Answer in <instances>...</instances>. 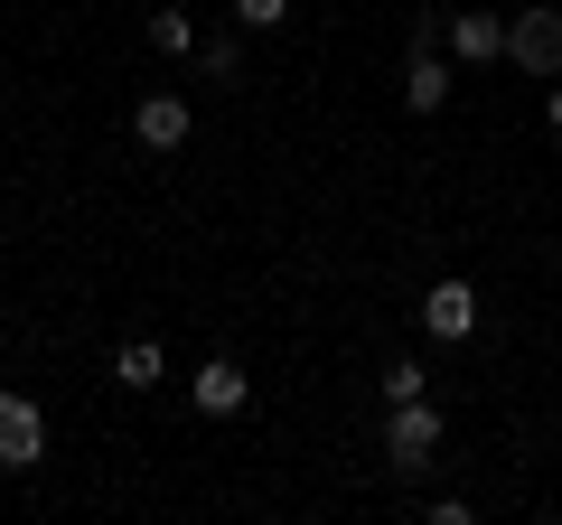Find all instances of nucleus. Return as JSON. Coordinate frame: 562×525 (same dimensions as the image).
I'll use <instances>...</instances> for the list:
<instances>
[{
	"label": "nucleus",
	"instance_id": "nucleus-11",
	"mask_svg": "<svg viewBox=\"0 0 562 525\" xmlns=\"http://www.w3.org/2000/svg\"><path fill=\"white\" fill-rule=\"evenodd\" d=\"M413 394H431V376H422L413 357H394L384 366V404H413Z\"/></svg>",
	"mask_w": 562,
	"mask_h": 525
},
{
	"label": "nucleus",
	"instance_id": "nucleus-14",
	"mask_svg": "<svg viewBox=\"0 0 562 525\" xmlns=\"http://www.w3.org/2000/svg\"><path fill=\"white\" fill-rule=\"evenodd\" d=\"M543 122H553V142H562V76H553V94H543Z\"/></svg>",
	"mask_w": 562,
	"mask_h": 525
},
{
	"label": "nucleus",
	"instance_id": "nucleus-1",
	"mask_svg": "<svg viewBox=\"0 0 562 525\" xmlns=\"http://www.w3.org/2000/svg\"><path fill=\"white\" fill-rule=\"evenodd\" d=\"M431 450H441V413H431V394L384 404V460H394V479H422V469H431Z\"/></svg>",
	"mask_w": 562,
	"mask_h": 525
},
{
	"label": "nucleus",
	"instance_id": "nucleus-9",
	"mask_svg": "<svg viewBox=\"0 0 562 525\" xmlns=\"http://www.w3.org/2000/svg\"><path fill=\"white\" fill-rule=\"evenodd\" d=\"M169 376V357H160V338H122V357H113V384H132V394H150V384Z\"/></svg>",
	"mask_w": 562,
	"mask_h": 525
},
{
	"label": "nucleus",
	"instance_id": "nucleus-7",
	"mask_svg": "<svg viewBox=\"0 0 562 525\" xmlns=\"http://www.w3.org/2000/svg\"><path fill=\"white\" fill-rule=\"evenodd\" d=\"M188 404H198L206 423H235V413L254 404V384H244V366H235V357H206L198 376H188Z\"/></svg>",
	"mask_w": 562,
	"mask_h": 525
},
{
	"label": "nucleus",
	"instance_id": "nucleus-8",
	"mask_svg": "<svg viewBox=\"0 0 562 525\" xmlns=\"http://www.w3.org/2000/svg\"><path fill=\"white\" fill-rule=\"evenodd\" d=\"M450 85H460V66H450V47H413L403 57V113H441Z\"/></svg>",
	"mask_w": 562,
	"mask_h": 525
},
{
	"label": "nucleus",
	"instance_id": "nucleus-2",
	"mask_svg": "<svg viewBox=\"0 0 562 525\" xmlns=\"http://www.w3.org/2000/svg\"><path fill=\"white\" fill-rule=\"evenodd\" d=\"M506 66L535 76V85H553L562 76V10H516V20H506Z\"/></svg>",
	"mask_w": 562,
	"mask_h": 525
},
{
	"label": "nucleus",
	"instance_id": "nucleus-12",
	"mask_svg": "<svg viewBox=\"0 0 562 525\" xmlns=\"http://www.w3.org/2000/svg\"><path fill=\"white\" fill-rule=\"evenodd\" d=\"M291 20V0H235V29H281Z\"/></svg>",
	"mask_w": 562,
	"mask_h": 525
},
{
	"label": "nucleus",
	"instance_id": "nucleus-10",
	"mask_svg": "<svg viewBox=\"0 0 562 525\" xmlns=\"http://www.w3.org/2000/svg\"><path fill=\"white\" fill-rule=\"evenodd\" d=\"M150 47H160V57H198V29H188V10H150Z\"/></svg>",
	"mask_w": 562,
	"mask_h": 525
},
{
	"label": "nucleus",
	"instance_id": "nucleus-13",
	"mask_svg": "<svg viewBox=\"0 0 562 525\" xmlns=\"http://www.w3.org/2000/svg\"><path fill=\"white\" fill-rule=\"evenodd\" d=\"M235 57H244L235 38H206V47H198V76H235Z\"/></svg>",
	"mask_w": 562,
	"mask_h": 525
},
{
	"label": "nucleus",
	"instance_id": "nucleus-4",
	"mask_svg": "<svg viewBox=\"0 0 562 525\" xmlns=\"http://www.w3.org/2000/svg\"><path fill=\"white\" fill-rule=\"evenodd\" d=\"M47 460V413L20 384H0V469H38Z\"/></svg>",
	"mask_w": 562,
	"mask_h": 525
},
{
	"label": "nucleus",
	"instance_id": "nucleus-3",
	"mask_svg": "<svg viewBox=\"0 0 562 525\" xmlns=\"http://www.w3.org/2000/svg\"><path fill=\"white\" fill-rule=\"evenodd\" d=\"M413 320H422V338L469 347V338H479V291H469L460 272H450V282H431V291H422V310H413Z\"/></svg>",
	"mask_w": 562,
	"mask_h": 525
},
{
	"label": "nucleus",
	"instance_id": "nucleus-5",
	"mask_svg": "<svg viewBox=\"0 0 562 525\" xmlns=\"http://www.w3.org/2000/svg\"><path fill=\"white\" fill-rule=\"evenodd\" d=\"M441 47H450V66H460V76H479V66L506 57V20H497V10H450Z\"/></svg>",
	"mask_w": 562,
	"mask_h": 525
},
{
	"label": "nucleus",
	"instance_id": "nucleus-6",
	"mask_svg": "<svg viewBox=\"0 0 562 525\" xmlns=\"http://www.w3.org/2000/svg\"><path fill=\"white\" fill-rule=\"evenodd\" d=\"M188 132H198L188 94H140V103H132V142H140V150H160V160H169V150H188Z\"/></svg>",
	"mask_w": 562,
	"mask_h": 525
}]
</instances>
